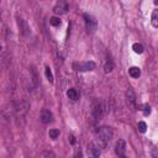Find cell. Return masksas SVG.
I'll list each match as a JSON object with an SVG mask.
<instances>
[{
	"label": "cell",
	"instance_id": "cell-1",
	"mask_svg": "<svg viewBox=\"0 0 158 158\" xmlns=\"http://www.w3.org/2000/svg\"><path fill=\"white\" fill-rule=\"evenodd\" d=\"M112 136H114V131L111 127H106V126L100 127L98 131V141H96L98 146L100 148H105L107 143L111 141Z\"/></svg>",
	"mask_w": 158,
	"mask_h": 158
},
{
	"label": "cell",
	"instance_id": "cell-2",
	"mask_svg": "<svg viewBox=\"0 0 158 158\" xmlns=\"http://www.w3.org/2000/svg\"><path fill=\"white\" fill-rule=\"evenodd\" d=\"M93 116L95 120H100L105 114H106V105L104 101L100 100H95L93 102V109H91Z\"/></svg>",
	"mask_w": 158,
	"mask_h": 158
},
{
	"label": "cell",
	"instance_id": "cell-3",
	"mask_svg": "<svg viewBox=\"0 0 158 158\" xmlns=\"http://www.w3.org/2000/svg\"><path fill=\"white\" fill-rule=\"evenodd\" d=\"M96 67V64L93 60H86V62H78L73 64V68L78 72H90L94 70Z\"/></svg>",
	"mask_w": 158,
	"mask_h": 158
},
{
	"label": "cell",
	"instance_id": "cell-4",
	"mask_svg": "<svg viewBox=\"0 0 158 158\" xmlns=\"http://www.w3.org/2000/svg\"><path fill=\"white\" fill-rule=\"evenodd\" d=\"M84 21H85V28L88 33H94L98 27V21L95 20V17L89 14H84Z\"/></svg>",
	"mask_w": 158,
	"mask_h": 158
},
{
	"label": "cell",
	"instance_id": "cell-5",
	"mask_svg": "<svg viewBox=\"0 0 158 158\" xmlns=\"http://www.w3.org/2000/svg\"><path fill=\"white\" fill-rule=\"evenodd\" d=\"M86 153H88L89 158H99L100 154H101V148L98 146L96 142H91V143L88 144Z\"/></svg>",
	"mask_w": 158,
	"mask_h": 158
},
{
	"label": "cell",
	"instance_id": "cell-6",
	"mask_svg": "<svg viewBox=\"0 0 158 158\" xmlns=\"http://www.w3.org/2000/svg\"><path fill=\"white\" fill-rule=\"evenodd\" d=\"M17 25H19V28H20V33L22 36H28L30 35V26L27 25V22L23 19L17 17Z\"/></svg>",
	"mask_w": 158,
	"mask_h": 158
},
{
	"label": "cell",
	"instance_id": "cell-7",
	"mask_svg": "<svg viewBox=\"0 0 158 158\" xmlns=\"http://www.w3.org/2000/svg\"><path fill=\"white\" fill-rule=\"evenodd\" d=\"M68 10H69V6H68V4H67L65 1H58V2L54 5V7H53V11H54L56 14H59V15L65 14Z\"/></svg>",
	"mask_w": 158,
	"mask_h": 158
},
{
	"label": "cell",
	"instance_id": "cell-8",
	"mask_svg": "<svg viewBox=\"0 0 158 158\" xmlns=\"http://www.w3.org/2000/svg\"><path fill=\"white\" fill-rule=\"evenodd\" d=\"M40 120H41L42 123H49V122H52V120H53V115H52V112H51L49 110L43 109V110L41 111Z\"/></svg>",
	"mask_w": 158,
	"mask_h": 158
},
{
	"label": "cell",
	"instance_id": "cell-9",
	"mask_svg": "<svg viewBox=\"0 0 158 158\" xmlns=\"http://www.w3.org/2000/svg\"><path fill=\"white\" fill-rule=\"evenodd\" d=\"M115 152L118 157H122L126 152V142L123 139H118L115 144Z\"/></svg>",
	"mask_w": 158,
	"mask_h": 158
},
{
	"label": "cell",
	"instance_id": "cell-10",
	"mask_svg": "<svg viewBox=\"0 0 158 158\" xmlns=\"http://www.w3.org/2000/svg\"><path fill=\"white\" fill-rule=\"evenodd\" d=\"M127 101H128L130 106L136 107V96H135V93L132 90H128L127 91Z\"/></svg>",
	"mask_w": 158,
	"mask_h": 158
},
{
	"label": "cell",
	"instance_id": "cell-11",
	"mask_svg": "<svg viewBox=\"0 0 158 158\" xmlns=\"http://www.w3.org/2000/svg\"><path fill=\"white\" fill-rule=\"evenodd\" d=\"M67 96H68L70 100L75 101V100H78L79 94H78V91H77L74 88H70V89H68V91H67Z\"/></svg>",
	"mask_w": 158,
	"mask_h": 158
},
{
	"label": "cell",
	"instance_id": "cell-12",
	"mask_svg": "<svg viewBox=\"0 0 158 158\" xmlns=\"http://www.w3.org/2000/svg\"><path fill=\"white\" fill-rule=\"evenodd\" d=\"M128 74L132 77V78H138L141 75V69L138 67H131L128 69Z\"/></svg>",
	"mask_w": 158,
	"mask_h": 158
},
{
	"label": "cell",
	"instance_id": "cell-13",
	"mask_svg": "<svg viewBox=\"0 0 158 158\" xmlns=\"http://www.w3.org/2000/svg\"><path fill=\"white\" fill-rule=\"evenodd\" d=\"M152 26L154 27V28H157L158 27V10H153V12H152Z\"/></svg>",
	"mask_w": 158,
	"mask_h": 158
},
{
	"label": "cell",
	"instance_id": "cell-14",
	"mask_svg": "<svg viewBox=\"0 0 158 158\" xmlns=\"http://www.w3.org/2000/svg\"><path fill=\"white\" fill-rule=\"evenodd\" d=\"M132 49L136 52V53H138V54H141L142 52H143V46L141 44V43H133V46H132Z\"/></svg>",
	"mask_w": 158,
	"mask_h": 158
},
{
	"label": "cell",
	"instance_id": "cell-15",
	"mask_svg": "<svg viewBox=\"0 0 158 158\" xmlns=\"http://www.w3.org/2000/svg\"><path fill=\"white\" fill-rule=\"evenodd\" d=\"M44 74H46V78L48 79V81L53 83V74H52V72H51V68H49V67H46V69H44Z\"/></svg>",
	"mask_w": 158,
	"mask_h": 158
},
{
	"label": "cell",
	"instance_id": "cell-16",
	"mask_svg": "<svg viewBox=\"0 0 158 158\" xmlns=\"http://www.w3.org/2000/svg\"><path fill=\"white\" fill-rule=\"evenodd\" d=\"M48 135H49V137H51L52 139H56V138L59 137V131H58L57 128H52V130H49Z\"/></svg>",
	"mask_w": 158,
	"mask_h": 158
},
{
	"label": "cell",
	"instance_id": "cell-17",
	"mask_svg": "<svg viewBox=\"0 0 158 158\" xmlns=\"http://www.w3.org/2000/svg\"><path fill=\"white\" fill-rule=\"evenodd\" d=\"M41 158H56V156L51 151H44V152L41 153Z\"/></svg>",
	"mask_w": 158,
	"mask_h": 158
},
{
	"label": "cell",
	"instance_id": "cell-18",
	"mask_svg": "<svg viewBox=\"0 0 158 158\" xmlns=\"http://www.w3.org/2000/svg\"><path fill=\"white\" fill-rule=\"evenodd\" d=\"M112 69H114V63H112V62H107V63L104 65L105 73H110V72H112Z\"/></svg>",
	"mask_w": 158,
	"mask_h": 158
},
{
	"label": "cell",
	"instance_id": "cell-19",
	"mask_svg": "<svg viewBox=\"0 0 158 158\" xmlns=\"http://www.w3.org/2000/svg\"><path fill=\"white\" fill-rule=\"evenodd\" d=\"M146 130H147V125H146V122L139 121V122H138V131H139V132H142V133H144V132H146Z\"/></svg>",
	"mask_w": 158,
	"mask_h": 158
},
{
	"label": "cell",
	"instance_id": "cell-20",
	"mask_svg": "<svg viewBox=\"0 0 158 158\" xmlns=\"http://www.w3.org/2000/svg\"><path fill=\"white\" fill-rule=\"evenodd\" d=\"M49 23H51L52 26H59V25H60V20H59L58 17H51Z\"/></svg>",
	"mask_w": 158,
	"mask_h": 158
},
{
	"label": "cell",
	"instance_id": "cell-21",
	"mask_svg": "<svg viewBox=\"0 0 158 158\" xmlns=\"http://www.w3.org/2000/svg\"><path fill=\"white\" fill-rule=\"evenodd\" d=\"M142 107H143V109H142V111H143V114H144L146 116L151 114V106H149L148 104H144V105H143Z\"/></svg>",
	"mask_w": 158,
	"mask_h": 158
},
{
	"label": "cell",
	"instance_id": "cell-22",
	"mask_svg": "<svg viewBox=\"0 0 158 158\" xmlns=\"http://www.w3.org/2000/svg\"><path fill=\"white\" fill-rule=\"evenodd\" d=\"M70 142H72V143H74V142H75V138H74V136H70Z\"/></svg>",
	"mask_w": 158,
	"mask_h": 158
},
{
	"label": "cell",
	"instance_id": "cell-23",
	"mask_svg": "<svg viewBox=\"0 0 158 158\" xmlns=\"http://www.w3.org/2000/svg\"><path fill=\"white\" fill-rule=\"evenodd\" d=\"M120 158H126V157H125V156H122V157H120Z\"/></svg>",
	"mask_w": 158,
	"mask_h": 158
}]
</instances>
